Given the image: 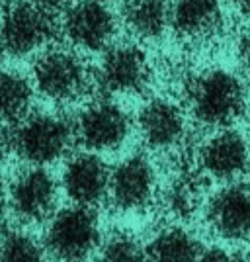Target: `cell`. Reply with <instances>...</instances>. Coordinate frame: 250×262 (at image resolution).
I'll list each match as a JSON object with an SVG mask.
<instances>
[{"label": "cell", "mask_w": 250, "mask_h": 262, "mask_svg": "<svg viewBox=\"0 0 250 262\" xmlns=\"http://www.w3.org/2000/svg\"><path fill=\"white\" fill-rule=\"evenodd\" d=\"M37 90L53 102H73L80 98L92 82V75L78 55L65 49L43 53L33 67Z\"/></svg>", "instance_id": "7"}, {"label": "cell", "mask_w": 250, "mask_h": 262, "mask_svg": "<svg viewBox=\"0 0 250 262\" xmlns=\"http://www.w3.org/2000/svg\"><path fill=\"white\" fill-rule=\"evenodd\" d=\"M137 127L145 145L152 151H174L186 139L184 110L170 98L156 96L141 108Z\"/></svg>", "instance_id": "13"}, {"label": "cell", "mask_w": 250, "mask_h": 262, "mask_svg": "<svg viewBox=\"0 0 250 262\" xmlns=\"http://www.w3.org/2000/svg\"><path fill=\"white\" fill-rule=\"evenodd\" d=\"M170 24L188 39L209 37L221 26V0H174Z\"/></svg>", "instance_id": "16"}, {"label": "cell", "mask_w": 250, "mask_h": 262, "mask_svg": "<svg viewBox=\"0 0 250 262\" xmlns=\"http://www.w3.org/2000/svg\"><path fill=\"white\" fill-rule=\"evenodd\" d=\"M206 227L227 243L250 237V188L239 182L223 184L206 200Z\"/></svg>", "instance_id": "9"}, {"label": "cell", "mask_w": 250, "mask_h": 262, "mask_svg": "<svg viewBox=\"0 0 250 262\" xmlns=\"http://www.w3.org/2000/svg\"><path fill=\"white\" fill-rule=\"evenodd\" d=\"M186 98L194 120L211 129H227L246 108V86L231 71L209 69L188 82Z\"/></svg>", "instance_id": "2"}, {"label": "cell", "mask_w": 250, "mask_h": 262, "mask_svg": "<svg viewBox=\"0 0 250 262\" xmlns=\"http://www.w3.org/2000/svg\"><path fill=\"white\" fill-rule=\"evenodd\" d=\"M239 53H240V61H242V65L246 67V71L250 73V33H246V35L242 37Z\"/></svg>", "instance_id": "23"}, {"label": "cell", "mask_w": 250, "mask_h": 262, "mask_svg": "<svg viewBox=\"0 0 250 262\" xmlns=\"http://www.w3.org/2000/svg\"><path fill=\"white\" fill-rule=\"evenodd\" d=\"M96 262H147L145 243L131 231H113L100 243Z\"/></svg>", "instance_id": "20"}, {"label": "cell", "mask_w": 250, "mask_h": 262, "mask_svg": "<svg viewBox=\"0 0 250 262\" xmlns=\"http://www.w3.org/2000/svg\"><path fill=\"white\" fill-rule=\"evenodd\" d=\"M121 16L137 37L156 39L170 24V6L166 0H125Z\"/></svg>", "instance_id": "17"}, {"label": "cell", "mask_w": 250, "mask_h": 262, "mask_svg": "<svg viewBox=\"0 0 250 262\" xmlns=\"http://www.w3.org/2000/svg\"><path fill=\"white\" fill-rule=\"evenodd\" d=\"M109 170L96 153H78L69 159L61 184L66 198L82 208H98L109 194Z\"/></svg>", "instance_id": "12"}, {"label": "cell", "mask_w": 250, "mask_h": 262, "mask_svg": "<svg viewBox=\"0 0 250 262\" xmlns=\"http://www.w3.org/2000/svg\"><path fill=\"white\" fill-rule=\"evenodd\" d=\"M75 123V139L90 153H109L123 147L131 133V120L120 104L108 98L90 102L80 110Z\"/></svg>", "instance_id": "5"}, {"label": "cell", "mask_w": 250, "mask_h": 262, "mask_svg": "<svg viewBox=\"0 0 250 262\" xmlns=\"http://www.w3.org/2000/svg\"><path fill=\"white\" fill-rule=\"evenodd\" d=\"M94 82L104 94H139L151 82V63L139 45H109L102 57Z\"/></svg>", "instance_id": "8"}, {"label": "cell", "mask_w": 250, "mask_h": 262, "mask_svg": "<svg viewBox=\"0 0 250 262\" xmlns=\"http://www.w3.org/2000/svg\"><path fill=\"white\" fill-rule=\"evenodd\" d=\"M43 243L24 231H10L0 241V262H47Z\"/></svg>", "instance_id": "21"}, {"label": "cell", "mask_w": 250, "mask_h": 262, "mask_svg": "<svg viewBox=\"0 0 250 262\" xmlns=\"http://www.w3.org/2000/svg\"><path fill=\"white\" fill-rule=\"evenodd\" d=\"M248 127H250V114H248Z\"/></svg>", "instance_id": "28"}, {"label": "cell", "mask_w": 250, "mask_h": 262, "mask_svg": "<svg viewBox=\"0 0 250 262\" xmlns=\"http://www.w3.org/2000/svg\"><path fill=\"white\" fill-rule=\"evenodd\" d=\"M201 200L203 196L199 180L188 172L176 176L168 186V190L164 192V206L172 217L178 219V223L196 213L197 208L201 206Z\"/></svg>", "instance_id": "19"}, {"label": "cell", "mask_w": 250, "mask_h": 262, "mask_svg": "<svg viewBox=\"0 0 250 262\" xmlns=\"http://www.w3.org/2000/svg\"><path fill=\"white\" fill-rule=\"evenodd\" d=\"M32 2L47 12H55L57 8H61L65 4V0H32Z\"/></svg>", "instance_id": "24"}, {"label": "cell", "mask_w": 250, "mask_h": 262, "mask_svg": "<svg viewBox=\"0 0 250 262\" xmlns=\"http://www.w3.org/2000/svg\"><path fill=\"white\" fill-rule=\"evenodd\" d=\"M102 239L96 211L71 204L49 217L43 247L57 262H88L96 256Z\"/></svg>", "instance_id": "3"}, {"label": "cell", "mask_w": 250, "mask_h": 262, "mask_svg": "<svg viewBox=\"0 0 250 262\" xmlns=\"http://www.w3.org/2000/svg\"><path fill=\"white\" fill-rule=\"evenodd\" d=\"M248 188H250V168H248Z\"/></svg>", "instance_id": "27"}, {"label": "cell", "mask_w": 250, "mask_h": 262, "mask_svg": "<svg viewBox=\"0 0 250 262\" xmlns=\"http://www.w3.org/2000/svg\"><path fill=\"white\" fill-rule=\"evenodd\" d=\"M233 4H235L242 14L250 16V0H233Z\"/></svg>", "instance_id": "26"}, {"label": "cell", "mask_w": 250, "mask_h": 262, "mask_svg": "<svg viewBox=\"0 0 250 262\" xmlns=\"http://www.w3.org/2000/svg\"><path fill=\"white\" fill-rule=\"evenodd\" d=\"M197 164L211 180L223 184L237 182L250 168V145L239 131L219 129L199 147Z\"/></svg>", "instance_id": "10"}, {"label": "cell", "mask_w": 250, "mask_h": 262, "mask_svg": "<svg viewBox=\"0 0 250 262\" xmlns=\"http://www.w3.org/2000/svg\"><path fill=\"white\" fill-rule=\"evenodd\" d=\"M59 188L43 166H32L10 184L8 204L14 215L26 223H39L55 213Z\"/></svg>", "instance_id": "11"}, {"label": "cell", "mask_w": 250, "mask_h": 262, "mask_svg": "<svg viewBox=\"0 0 250 262\" xmlns=\"http://www.w3.org/2000/svg\"><path fill=\"white\" fill-rule=\"evenodd\" d=\"M145 251L147 262H197L203 247L194 231L174 221L156 231Z\"/></svg>", "instance_id": "15"}, {"label": "cell", "mask_w": 250, "mask_h": 262, "mask_svg": "<svg viewBox=\"0 0 250 262\" xmlns=\"http://www.w3.org/2000/svg\"><path fill=\"white\" fill-rule=\"evenodd\" d=\"M197 262H242L239 258V254L235 251H231L229 247H221V245H213L207 247L199 254Z\"/></svg>", "instance_id": "22"}, {"label": "cell", "mask_w": 250, "mask_h": 262, "mask_svg": "<svg viewBox=\"0 0 250 262\" xmlns=\"http://www.w3.org/2000/svg\"><path fill=\"white\" fill-rule=\"evenodd\" d=\"M55 35L53 12H47L32 0L10 2L0 20V49L14 57H24L39 49Z\"/></svg>", "instance_id": "4"}, {"label": "cell", "mask_w": 250, "mask_h": 262, "mask_svg": "<svg viewBox=\"0 0 250 262\" xmlns=\"http://www.w3.org/2000/svg\"><path fill=\"white\" fill-rule=\"evenodd\" d=\"M33 90L28 78L14 71H0V120L18 123L28 116Z\"/></svg>", "instance_id": "18"}, {"label": "cell", "mask_w": 250, "mask_h": 262, "mask_svg": "<svg viewBox=\"0 0 250 262\" xmlns=\"http://www.w3.org/2000/svg\"><path fill=\"white\" fill-rule=\"evenodd\" d=\"M6 206H8V194H6V186L2 182V176H0V221L4 219Z\"/></svg>", "instance_id": "25"}, {"label": "cell", "mask_w": 250, "mask_h": 262, "mask_svg": "<svg viewBox=\"0 0 250 262\" xmlns=\"http://www.w3.org/2000/svg\"><path fill=\"white\" fill-rule=\"evenodd\" d=\"M116 16L100 0H78L69 6L65 14L66 37L86 51L106 49L116 35Z\"/></svg>", "instance_id": "14"}, {"label": "cell", "mask_w": 250, "mask_h": 262, "mask_svg": "<svg viewBox=\"0 0 250 262\" xmlns=\"http://www.w3.org/2000/svg\"><path fill=\"white\" fill-rule=\"evenodd\" d=\"M248 243H250V237H248Z\"/></svg>", "instance_id": "30"}, {"label": "cell", "mask_w": 250, "mask_h": 262, "mask_svg": "<svg viewBox=\"0 0 250 262\" xmlns=\"http://www.w3.org/2000/svg\"><path fill=\"white\" fill-rule=\"evenodd\" d=\"M100 2H106V0H100Z\"/></svg>", "instance_id": "29"}, {"label": "cell", "mask_w": 250, "mask_h": 262, "mask_svg": "<svg viewBox=\"0 0 250 262\" xmlns=\"http://www.w3.org/2000/svg\"><path fill=\"white\" fill-rule=\"evenodd\" d=\"M158 194V176L149 157L135 153L125 157L109 172L108 200L123 213L143 211Z\"/></svg>", "instance_id": "6"}, {"label": "cell", "mask_w": 250, "mask_h": 262, "mask_svg": "<svg viewBox=\"0 0 250 262\" xmlns=\"http://www.w3.org/2000/svg\"><path fill=\"white\" fill-rule=\"evenodd\" d=\"M75 141V123L59 114H32L0 133V149L33 166L59 161Z\"/></svg>", "instance_id": "1"}]
</instances>
